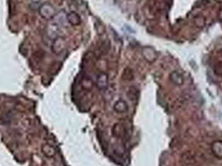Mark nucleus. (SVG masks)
<instances>
[{
	"instance_id": "f257e3e1",
	"label": "nucleus",
	"mask_w": 222,
	"mask_h": 166,
	"mask_svg": "<svg viewBox=\"0 0 222 166\" xmlns=\"http://www.w3.org/2000/svg\"><path fill=\"white\" fill-rule=\"evenodd\" d=\"M65 48V39L62 37H58L54 41L52 45V50L56 54H60L64 51Z\"/></svg>"
},
{
	"instance_id": "f03ea898",
	"label": "nucleus",
	"mask_w": 222,
	"mask_h": 166,
	"mask_svg": "<svg viewBox=\"0 0 222 166\" xmlns=\"http://www.w3.org/2000/svg\"><path fill=\"white\" fill-rule=\"evenodd\" d=\"M97 87L100 90H104L108 86V76L105 73L100 74L97 79Z\"/></svg>"
},
{
	"instance_id": "7ed1b4c3",
	"label": "nucleus",
	"mask_w": 222,
	"mask_h": 166,
	"mask_svg": "<svg viewBox=\"0 0 222 166\" xmlns=\"http://www.w3.org/2000/svg\"><path fill=\"white\" fill-rule=\"evenodd\" d=\"M114 109H115V111H116V112H118V113H123V112H125V111H127L128 105H127V104H126L125 100H120L115 104Z\"/></svg>"
},
{
	"instance_id": "20e7f679",
	"label": "nucleus",
	"mask_w": 222,
	"mask_h": 166,
	"mask_svg": "<svg viewBox=\"0 0 222 166\" xmlns=\"http://www.w3.org/2000/svg\"><path fill=\"white\" fill-rule=\"evenodd\" d=\"M68 20L72 25H78L80 23V19L79 18L76 13H75V18H73L72 13H70V15L68 16Z\"/></svg>"
},
{
	"instance_id": "39448f33",
	"label": "nucleus",
	"mask_w": 222,
	"mask_h": 166,
	"mask_svg": "<svg viewBox=\"0 0 222 166\" xmlns=\"http://www.w3.org/2000/svg\"><path fill=\"white\" fill-rule=\"evenodd\" d=\"M171 76L174 77V80H173V82H174V84H177V85L182 84V82H183V78H182V77L179 73H177V72H173V73L171 74Z\"/></svg>"
}]
</instances>
